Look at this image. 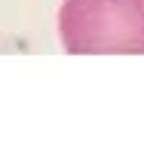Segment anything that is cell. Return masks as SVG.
<instances>
[{
	"mask_svg": "<svg viewBox=\"0 0 144 147\" xmlns=\"http://www.w3.org/2000/svg\"><path fill=\"white\" fill-rule=\"evenodd\" d=\"M62 46L83 52H144V0H64Z\"/></svg>",
	"mask_w": 144,
	"mask_h": 147,
	"instance_id": "cell-1",
	"label": "cell"
}]
</instances>
